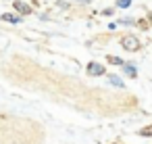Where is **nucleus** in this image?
<instances>
[{"instance_id": "obj_1", "label": "nucleus", "mask_w": 152, "mask_h": 144, "mask_svg": "<svg viewBox=\"0 0 152 144\" xmlns=\"http://www.w3.org/2000/svg\"><path fill=\"white\" fill-rule=\"evenodd\" d=\"M121 46H123L125 50L135 52V50H140V40H137L135 36H123V38H121Z\"/></svg>"}, {"instance_id": "obj_2", "label": "nucleus", "mask_w": 152, "mask_h": 144, "mask_svg": "<svg viewBox=\"0 0 152 144\" xmlns=\"http://www.w3.org/2000/svg\"><path fill=\"white\" fill-rule=\"evenodd\" d=\"M13 9L17 11V15H31V7L27 2H23V0H15Z\"/></svg>"}, {"instance_id": "obj_3", "label": "nucleus", "mask_w": 152, "mask_h": 144, "mask_svg": "<svg viewBox=\"0 0 152 144\" xmlns=\"http://www.w3.org/2000/svg\"><path fill=\"white\" fill-rule=\"evenodd\" d=\"M104 65H100V63H90L88 65V75H92V77H96V75H104Z\"/></svg>"}, {"instance_id": "obj_4", "label": "nucleus", "mask_w": 152, "mask_h": 144, "mask_svg": "<svg viewBox=\"0 0 152 144\" xmlns=\"http://www.w3.org/2000/svg\"><path fill=\"white\" fill-rule=\"evenodd\" d=\"M0 17H2V21H7V23H21V17L23 15H15V13H2V15H0Z\"/></svg>"}, {"instance_id": "obj_5", "label": "nucleus", "mask_w": 152, "mask_h": 144, "mask_svg": "<svg viewBox=\"0 0 152 144\" xmlns=\"http://www.w3.org/2000/svg\"><path fill=\"white\" fill-rule=\"evenodd\" d=\"M123 71H125V75H127V77H131V79H135V77H137V67H135V65H131V63H125V65H123Z\"/></svg>"}, {"instance_id": "obj_6", "label": "nucleus", "mask_w": 152, "mask_h": 144, "mask_svg": "<svg viewBox=\"0 0 152 144\" xmlns=\"http://www.w3.org/2000/svg\"><path fill=\"white\" fill-rule=\"evenodd\" d=\"M106 79H108V84H110V86H115V88H125L123 79H121L119 75H115V73H110V75H108Z\"/></svg>"}, {"instance_id": "obj_7", "label": "nucleus", "mask_w": 152, "mask_h": 144, "mask_svg": "<svg viewBox=\"0 0 152 144\" xmlns=\"http://www.w3.org/2000/svg\"><path fill=\"white\" fill-rule=\"evenodd\" d=\"M106 61H108L110 65H121V67L125 65V63H123V59H119V57H113V54H108V57H106Z\"/></svg>"}, {"instance_id": "obj_8", "label": "nucleus", "mask_w": 152, "mask_h": 144, "mask_svg": "<svg viewBox=\"0 0 152 144\" xmlns=\"http://www.w3.org/2000/svg\"><path fill=\"white\" fill-rule=\"evenodd\" d=\"M119 23H121V25H127V27H129V25L133 27V25H135V19H131V17H123Z\"/></svg>"}, {"instance_id": "obj_9", "label": "nucleus", "mask_w": 152, "mask_h": 144, "mask_svg": "<svg viewBox=\"0 0 152 144\" xmlns=\"http://www.w3.org/2000/svg\"><path fill=\"white\" fill-rule=\"evenodd\" d=\"M119 9H129L131 7V0H117V2H115Z\"/></svg>"}, {"instance_id": "obj_10", "label": "nucleus", "mask_w": 152, "mask_h": 144, "mask_svg": "<svg viewBox=\"0 0 152 144\" xmlns=\"http://www.w3.org/2000/svg\"><path fill=\"white\" fill-rule=\"evenodd\" d=\"M142 136H152V125H148V127H144L142 132H140Z\"/></svg>"}, {"instance_id": "obj_11", "label": "nucleus", "mask_w": 152, "mask_h": 144, "mask_svg": "<svg viewBox=\"0 0 152 144\" xmlns=\"http://www.w3.org/2000/svg\"><path fill=\"white\" fill-rule=\"evenodd\" d=\"M113 13H115V9H113V7H108V9H104V11H102V15H104V17H110Z\"/></svg>"}, {"instance_id": "obj_12", "label": "nucleus", "mask_w": 152, "mask_h": 144, "mask_svg": "<svg viewBox=\"0 0 152 144\" xmlns=\"http://www.w3.org/2000/svg\"><path fill=\"white\" fill-rule=\"evenodd\" d=\"M148 21H150V27H152V13H148Z\"/></svg>"}, {"instance_id": "obj_13", "label": "nucleus", "mask_w": 152, "mask_h": 144, "mask_svg": "<svg viewBox=\"0 0 152 144\" xmlns=\"http://www.w3.org/2000/svg\"><path fill=\"white\" fill-rule=\"evenodd\" d=\"M77 2H83V4H88V2H90V0H77Z\"/></svg>"}]
</instances>
